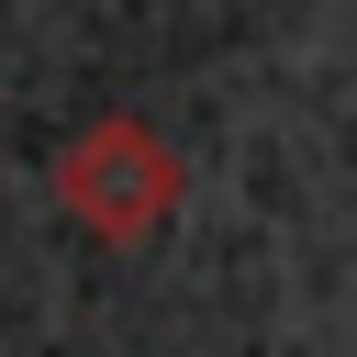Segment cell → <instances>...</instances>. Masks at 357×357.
<instances>
[{"mask_svg": "<svg viewBox=\"0 0 357 357\" xmlns=\"http://www.w3.org/2000/svg\"><path fill=\"white\" fill-rule=\"evenodd\" d=\"M56 201L89 223V234H112V245H134V234H156L167 223V201H178V156L145 134V123H89L67 156H56Z\"/></svg>", "mask_w": 357, "mask_h": 357, "instance_id": "1", "label": "cell"}]
</instances>
